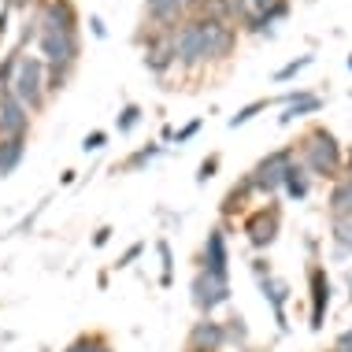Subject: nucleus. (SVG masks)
Segmentation results:
<instances>
[{
    "label": "nucleus",
    "instance_id": "1",
    "mask_svg": "<svg viewBox=\"0 0 352 352\" xmlns=\"http://www.w3.org/2000/svg\"><path fill=\"white\" fill-rule=\"evenodd\" d=\"M293 152H297L300 167L308 170L316 182H334V178L345 170L349 164V152L338 141V134L322 122H311V126L300 130V138L293 141Z\"/></svg>",
    "mask_w": 352,
    "mask_h": 352
},
{
    "label": "nucleus",
    "instance_id": "2",
    "mask_svg": "<svg viewBox=\"0 0 352 352\" xmlns=\"http://www.w3.org/2000/svg\"><path fill=\"white\" fill-rule=\"evenodd\" d=\"M12 97L23 104L30 116H41L49 108V89H45V60L37 52H23L19 56V67L12 78Z\"/></svg>",
    "mask_w": 352,
    "mask_h": 352
},
{
    "label": "nucleus",
    "instance_id": "3",
    "mask_svg": "<svg viewBox=\"0 0 352 352\" xmlns=\"http://www.w3.org/2000/svg\"><path fill=\"white\" fill-rule=\"evenodd\" d=\"M197 23V37H201V56L204 67H215V63H230L237 56V45H241V30L234 23H223V19H208V15H193Z\"/></svg>",
    "mask_w": 352,
    "mask_h": 352
},
{
    "label": "nucleus",
    "instance_id": "4",
    "mask_svg": "<svg viewBox=\"0 0 352 352\" xmlns=\"http://www.w3.org/2000/svg\"><path fill=\"white\" fill-rule=\"evenodd\" d=\"M241 234L249 241L252 252H267L282 234V204L267 201V204H256L241 215Z\"/></svg>",
    "mask_w": 352,
    "mask_h": 352
},
{
    "label": "nucleus",
    "instance_id": "5",
    "mask_svg": "<svg viewBox=\"0 0 352 352\" xmlns=\"http://www.w3.org/2000/svg\"><path fill=\"white\" fill-rule=\"evenodd\" d=\"M134 41H138V49H141V67H145L156 82H167L170 74L178 71L175 45H170V34L167 30H148V26H141Z\"/></svg>",
    "mask_w": 352,
    "mask_h": 352
},
{
    "label": "nucleus",
    "instance_id": "6",
    "mask_svg": "<svg viewBox=\"0 0 352 352\" xmlns=\"http://www.w3.org/2000/svg\"><path fill=\"white\" fill-rule=\"evenodd\" d=\"M293 160H297V152H293V145H282V148L267 152L263 160H256V167L249 170V178H252L256 197H260V201H274V197L282 193L285 170H289Z\"/></svg>",
    "mask_w": 352,
    "mask_h": 352
},
{
    "label": "nucleus",
    "instance_id": "7",
    "mask_svg": "<svg viewBox=\"0 0 352 352\" xmlns=\"http://www.w3.org/2000/svg\"><path fill=\"white\" fill-rule=\"evenodd\" d=\"M34 52L41 56L49 67H78L82 60V30H41L37 34V45Z\"/></svg>",
    "mask_w": 352,
    "mask_h": 352
},
{
    "label": "nucleus",
    "instance_id": "8",
    "mask_svg": "<svg viewBox=\"0 0 352 352\" xmlns=\"http://www.w3.org/2000/svg\"><path fill=\"white\" fill-rule=\"evenodd\" d=\"M330 304H334V282H330L327 263H308V330L311 334H322Z\"/></svg>",
    "mask_w": 352,
    "mask_h": 352
},
{
    "label": "nucleus",
    "instance_id": "9",
    "mask_svg": "<svg viewBox=\"0 0 352 352\" xmlns=\"http://www.w3.org/2000/svg\"><path fill=\"white\" fill-rule=\"evenodd\" d=\"M230 278H219V274H208L197 267L193 271V282H189V300H193L197 316H215L219 308L230 304Z\"/></svg>",
    "mask_w": 352,
    "mask_h": 352
},
{
    "label": "nucleus",
    "instance_id": "10",
    "mask_svg": "<svg viewBox=\"0 0 352 352\" xmlns=\"http://www.w3.org/2000/svg\"><path fill=\"white\" fill-rule=\"evenodd\" d=\"M30 12L41 30H63V34L82 30V12L74 0H34Z\"/></svg>",
    "mask_w": 352,
    "mask_h": 352
},
{
    "label": "nucleus",
    "instance_id": "11",
    "mask_svg": "<svg viewBox=\"0 0 352 352\" xmlns=\"http://www.w3.org/2000/svg\"><path fill=\"white\" fill-rule=\"evenodd\" d=\"M252 201H260V197H256V186H252L249 170H245V175H237V182L226 189L223 201H219V226H223V230L230 234L234 226H237V219L249 212V204H252Z\"/></svg>",
    "mask_w": 352,
    "mask_h": 352
},
{
    "label": "nucleus",
    "instance_id": "12",
    "mask_svg": "<svg viewBox=\"0 0 352 352\" xmlns=\"http://www.w3.org/2000/svg\"><path fill=\"white\" fill-rule=\"evenodd\" d=\"M197 267L208 274H219V278H230V234L223 226H212L201 245V256H197Z\"/></svg>",
    "mask_w": 352,
    "mask_h": 352
},
{
    "label": "nucleus",
    "instance_id": "13",
    "mask_svg": "<svg viewBox=\"0 0 352 352\" xmlns=\"http://www.w3.org/2000/svg\"><path fill=\"white\" fill-rule=\"evenodd\" d=\"M34 116L12 93H0V141H30Z\"/></svg>",
    "mask_w": 352,
    "mask_h": 352
},
{
    "label": "nucleus",
    "instance_id": "14",
    "mask_svg": "<svg viewBox=\"0 0 352 352\" xmlns=\"http://www.w3.org/2000/svg\"><path fill=\"white\" fill-rule=\"evenodd\" d=\"M186 352H226V334H223V319L201 316L186 334Z\"/></svg>",
    "mask_w": 352,
    "mask_h": 352
},
{
    "label": "nucleus",
    "instance_id": "15",
    "mask_svg": "<svg viewBox=\"0 0 352 352\" xmlns=\"http://www.w3.org/2000/svg\"><path fill=\"white\" fill-rule=\"evenodd\" d=\"M256 285H260V297L271 304V311H274V322H278V334H289V316H285V308H289V297H293V289H289V282L278 278V274H263V278H256Z\"/></svg>",
    "mask_w": 352,
    "mask_h": 352
},
{
    "label": "nucleus",
    "instance_id": "16",
    "mask_svg": "<svg viewBox=\"0 0 352 352\" xmlns=\"http://www.w3.org/2000/svg\"><path fill=\"white\" fill-rule=\"evenodd\" d=\"M182 19H189V0H145V23L141 26L175 34Z\"/></svg>",
    "mask_w": 352,
    "mask_h": 352
},
{
    "label": "nucleus",
    "instance_id": "17",
    "mask_svg": "<svg viewBox=\"0 0 352 352\" xmlns=\"http://www.w3.org/2000/svg\"><path fill=\"white\" fill-rule=\"evenodd\" d=\"M341 215H352V156L345 170L327 189V219H341Z\"/></svg>",
    "mask_w": 352,
    "mask_h": 352
},
{
    "label": "nucleus",
    "instance_id": "18",
    "mask_svg": "<svg viewBox=\"0 0 352 352\" xmlns=\"http://www.w3.org/2000/svg\"><path fill=\"white\" fill-rule=\"evenodd\" d=\"M164 156V145L160 141H148V145H138L134 152H130L126 160H119L116 164V175H141V170H148L156 160Z\"/></svg>",
    "mask_w": 352,
    "mask_h": 352
},
{
    "label": "nucleus",
    "instance_id": "19",
    "mask_svg": "<svg viewBox=\"0 0 352 352\" xmlns=\"http://www.w3.org/2000/svg\"><path fill=\"white\" fill-rule=\"evenodd\" d=\"M330 256L338 263H352V215L330 219Z\"/></svg>",
    "mask_w": 352,
    "mask_h": 352
},
{
    "label": "nucleus",
    "instance_id": "20",
    "mask_svg": "<svg viewBox=\"0 0 352 352\" xmlns=\"http://www.w3.org/2000/svg\"><path fill=\"white\" fill-rule=\"evenodd\" d=\"M322 111V97L319 93H311V89H304L297 100H289L282 108V116H278V126H293L297 119H308V116H319Z\"/></svg>",
    "mask_w": 352,
    "mask_h": 352
},
{
    "label": "nucleus",
    "instance_id": "21",
    "mask_svg": "<svg viewBox=\"0 0 352 352\" xmlns=\"http://www.w3.org/2000/svg\"><path fill=\"white\" fill-rule=\"evenodd\" d=\"M311 186H316V178L308 175V170L300 167V160H293L289 170H285V182H282V197H289V201H308Z\"/></svg>",
    "mask_w": 352,
    "mask_h": 352
},
{
    "label": "nucleus",
    "instance_id": "22",
    "mask_svg": "<svg viewBox=\"0 0 352 352\" xmlns=\"http://www.w3.org/2000/svg\"><path fill=\"white\" fill-rule=\"evenodd\" d=\"M223 334H226V349H237L245 352L252 345V330H249V319L241 316V311H234V316L223 319Z\"/></svg>",
    "mask_w": 352,
    "mask_h": 352
},
{
    "label": "nucleus",
    "instance_id": "23",
    "mask_svg": "<svg viewBox=\"0 0 352 352\" xmlns=\"http://www.w3.org/2000/svg\"><path fill=\"white\" fill-rule=\"evenodd\" d=\"M26 145L30 141H0V178H12L26 160Z\"/></svg>",
    "mask_w": 352,
    "mask_h": 352
},
{
    "label": "nucleus",
    "instance_id": "24",
    "mask_svg": "<svg viewBox=\"0 0 352 352\" xmlns=\"http://www.w3.org/2000/svg\"><path fill=\"white\" fill-rule=\"evenodd\" d=\"M60 352H116V349H111L108 334H100V330H85V334L71 338Z\"/></svg>",
    "mask_w": 352,
    "mask_h": 352
},
{
    "label": "nucleus",
    "instance_id": "25",
    "mask_svg": "<svg viewBox=\"0 0 352 352\" xmlns=\"http://www.w3.org/2000/svg\"><path fill=\"white\" fill-rule=\"evenodd\" d=\"M156 256H160V285L170 289L175 285V249L167 237H156Z\"/></svg>",
    "mask_w": 352,
    "mask_h": 352
},
{
    "label": "nucleus",
    "instance_id": "26",
    "mask_svg": "<svg viewBox=\"0 0 352 352\" xmlns=\"http://www.w3.org/2000/svg\"><path fill=\"white\" fill-rule=\"evenodd\" d=\"M74 71L78 67H49V63H45V89H49V100H56L63 89H67Z\"/></svg>",
    "mask_w": 352,
    "mask_h": 352
},
{
    "label": "nucleus",
    "instance_id": "27",
    "mask_svg": "<svg viewBox=\"0 0 352 352\" xmlns=\"http://www.w3.org/2000/svg\"><path fill=\"white\" fill-rule=\"evenodd\" d=\"M271 104H274L271 97L249 100V104H245V108H237V116H230V119H226V126H230V130H237V126H249V122H252L256 116H260V111H267Z\"/></svg>",
    "mask_w": 352,
    "mask_h": 352
},
{
    "label": "nucleus",
    "instance_id": "28",
    "mask_svg": "<svg viewBox=\"0 0 352 352\" xmlns=\"http://www.w3.org/2000/svg\"><path fill=\"white\" fill-rule=\"evenodd\" d=\"M141 119H145V108H141V104H122L119 108V116H116V130L119 134H134V130L141 126Z\"/></svg>",
    "mask_w": 352,
    "mask_h": 352
},
{
    "label": "nucleus",
    "instance_id": "29",
    "mask_svg": "<svg viewBox=\"0 0 352 352\" xmlns=\"http://www.w3.org/2000/svg\"><path fill=\"white\" fill-rule=\"evenodd\" d=\"M37 34H41V26H37V19L34 12H23V23H19V41H15V49H34L37 45Z\"/></svg>",
    "mask_w": 352,
    "mask_h": 352
},
{
    "label": "nucleus",
    "instance_id": "30",
    "mask_svg": "<svg viewBox=\"0 0 352 352\" xmlns=\"http://www.w3.org/2000/svg\"><path fill=\"white\" fill-rule=\"evenodd\" d=\"M311 63H316V56H311V52H304V56H297V60H289V63H285V67H278V71H274V82H278V85L293 82V78H297L300 71H308Z\"/></svg>",
    "mask_w": 352,
    "mask_h": 352
},
{
    "label": "nucleus",
    "instance_id": "31",
    "mask_svg": "<svg viewBox=\"0 0 352 352\" xmlns=\"http://www.w3.org/2000/svg\"><path fill=\"white\" fill-rule=\"evenodd\" d=\"M19 56H23V49H8L4 56H0V93L12 89V78H15V67H19Z\"/></svg>",
    "mask_w": 352,
    "mask_h": 352
},
{
    "label": "nucleus",
    "instance_id": "32",
    "mask_svg": "<svg viewBox=\"0 0 352 352\" xmlns=\"http://www.w3.org/2000/svg\"><path fill=\"white\" fill-rule=\"evenodd\" d=\"M219 167H223V156L219 152H212V156L201 160V167H197V186H208L212 178L219 175Z\"/></svg>",
    "mask_w": 352,
    "mask_h": 352
},
{
    "label": "nucleus",
    "instance_id": "33",
    "mask_svg": "<svg viewBox=\"0 0 352 352\" xmlns=\"http://www.w3.org/2000/svg\"><path fill=\"white\" fill-rule=\"evenodd\" d=\"M108 141H111L108 130H89V134L82 138V152H85V156H89V152H104V148H108Z\"/></svg>",
    "mask_w": 352,
    "mask_h": 352
},
{
    "label": "nucleus",
    "instance_id": "34",
    "mask_svg": "<svg viewBox=\"0 0 352 352\" xmlns=\"http://www.w3.org/2000/svg\"><path fill=\"white\" fill-rule=\"evenodd\" d=\"M141 252H145V241H134V245H126V249H122V256L116 260V271H126V267H134V263L141 260Z\"/></svg>",
    "mask_w": 352,
    "mask_h": 352
},
{
    "label": "nucleus",
    "instance_id": "35",
    "mask_svg": "<svg viewBox=\"0 0 352 352\" xmlns=\"http://www.w3.org/2000/svg\"><path fill=\"white\" fill-rule=\"evenodd\" d=\"M201 126H204V119H189L186 126H178V130H175V145H186V141H193L197 134H201Z\"/></svg>",
    "mask_w": 352,
    "mask_h": 352
},
{
    "label": "nucleus",
    "instance_id": "36",
    "mask_svg": "<svg viewBox=\"0 0 352 352\" xmlns=\"http://www.w3.org/2000/svg\"><path fill=\"white\" fill-rule=\"evenodd\" d=\"M45 208H49V201H41V204H37V208H34V212H30V215H26V219H19V226H15V230H12V234H26V230H34V223H37V215H41V212H45Z\"/></svg>",
    "mask_w": 352,
    "mask_h": 352
},
{
    "label": "nucleus",
    "instance_id": "37",
    "mask_svg": "<svg viewBox=\"0 0 352 352\" xmlns=\"http://www.w3.org/2000/svg\"><path fill=\"white\" fill-rule=\"evenodd\" d=\"M330 352H352V322L345 330H341V334L334 338V345H330Z\"/></svg>",
    "mask_w": 352,
    "mask_h": 352
},
{
    "label": "nucleus",
    "instance_id": "38",
    "mask_svg": "<svg viewBox=\"0 0 352 352\" xmlns=\"http://www.w3.org/2000/svg\"><path fill=\"white\" fill-rule=\"evenodd\" d=\"M89 34L97 37V41H104V37H108V26H104L100 15H89Z\"/></svg>",
    "mask_w": 352,
    "mask_h": 352
},
{
    "label": "nucleus",
    "instance_id": "39",
    "mask_svg": "<svg viewBox=\"0 0 352 352\" xmlns=\"http://www.w3.org/2000/svg\"><path fill=\"white\" fill-rule=\"evenodd\" d=\"M111 234H116L111 226H97V234H93V249H104V245L111 241Z\"/></svg>",
    "mask_w": 352,
    "mask_h": 352
},
{
    "label": "nucleus",
    "instance_id": "40",
    "mask_svg": "<svg viewBox=\"0 0 352 352\" xmlns=\"http://www.w3.org/2000/svg\"><path fill=\"white\" fill-rule=\"evenodd\" d=\"M252 267V278H263V274H271V260H263V256H256V260L249 263Z\"/></svg>",
    "mask_w": 352,
    "mask_h": 352
},
{
    "label": "nucleus",
    "instance_id": "41",
    "mask_svg": "<svg viewBox=\"0 0 352 352\" xmlns=\"http://www.w3.org/2000/svg\"><path fill=\"white\" fill-rule=\"evenodd\" d=\"M8 34H12V12H8V8H0V45H4Z\"/></svg>",
    "mask_w": 352,
    "mask_h": 352
},
{
    "label": "nucleus",
    "instance_id": "42",
    "mask_svg": "<svg viewBox=\"0 0 352 352\" xmlns=\"http://www.w3.org/2000/svg\"><path fill=\"white\" fill-rule=\"evenodd\" d=\"M304 249H308L311 263H319V237H316V234H308V237H304Z\"/></svg>",
    "mask_w": 352,
    "mask_h": 352
},
{
    "label": "nucleus",
    "instance_id": "43",
    "mask_svg": "<svg viewBox=\"0 0 352 352\" xmlns=\"http://www.w3.org/2000/svg\"><path fill=\"white\" fill-rule=\"evenodd\" d=\"M0 8H8L12 15H15V12H30V8L23 4V0H0Z\"/></svg>",
    "mask_w": 352,
    "mask_h": 352
},
{
    "label": "nucleus",
    "instance_id": "44",
    "mask_svg": "<svg viewBox=\"0 0 352 352\" xmlns=\"http://www.w3.org/2000/svg\"><path fill=\"white\" fill-rule=\"evenodd\" d=\"M345 293H349V300H352V263H345Z\"/></svg>",
    "mask_w": 352,
    "mask_h": 352
},
{
    "label": "nucleus",
    "instance_id": "45",
    "mask_svg": "<svg viewBox=\"0 0 352 352\" xmlns=\"http://www.w3.org/2000/svg\"><path fill=\"white\" fill-rule=\"evenodd\" d=\"M60 182H63V186H74V182H78V170H63Z\"/></svg>",
    "mask_w": 352,
    "mask_h": 352
},
{
    "label": "nucleus",
    "instance_id": "46",
    "mask_svg": "<svg viewBox=\"0 0 352 352\" xmlns=\"http://www.w3.org/2000/svg\"><path fill=\"white\" fill-rule=\"evenodd\" d=\"M164 141H175V130L170 126H160V145H164Z\"/></svg>",
    "mask_w": 352,
    "mask_h": 352
},
{
    "label": "nucleus",
    "instance_id": "47",
    "mask_svg": "<svg viewBox=\"0 0 352 352\" xmlns=\"http://www.w3.org/2000/svg\"><path fill=\"white\" fill-rule=\"evenodd\" d=\"M349 71H352V52H349Z\"/></svg>",
    "mask_w": 352,
    "mask_h": 352
},
{
    "label": "nucleus",
    "instance_id": "48",
    "mask_svg": "<svg viewBox=\"0 0 352 352\" xmlns=\"http://www.w3.org/2000/svg\"><path fill=\"white\" fill-rule=\"evenodd\" d=\"M23 4H26V8H30V4H34V0H23Z\"/></svg>",
    "mask_w": 352,
    "mask_h": 352
},
{
    "label": "nucleus",
    "instance_id": "49",
    "mask_svg": "<svg viewBox=\"0 0 352 352\" xmlns=\"http://www.w3.org/2000/svg\"><path fill=\"white\" fill-rule=\"evenodd\" d=\"M189 8H193V0H189Z\"/></svg>",
    "mask_w": 352,
    "mask_h": 352
},
{
    "label": "nucleus",
    "instance_id": "50",
    "mask_svg": "<svg viewBox=\"0 0 352 352\" xmlns=\"http://www.w3.org/2000/svg\"><path fill=\"white\" fill-rule=\"evenodd\" d=\"M349 97H352V89H349Z\"/></svg>",
    "mask_w": 352,
    "mask_h": 352
},
{
    "label": "nucleus",
    "instance_id": "51",
    "mask_svg": "<svg viewBox=\"0 0 352 352\" xmlns=\"http://www.w3.org/2000/svg\"><path fill=\"white\" fill-rule=\"evenodd\" d=\"M41 352H49V349H41Z\"/></svg>",
    "mask_w": 352,
    "mask_h": 352
}]
</instances>
